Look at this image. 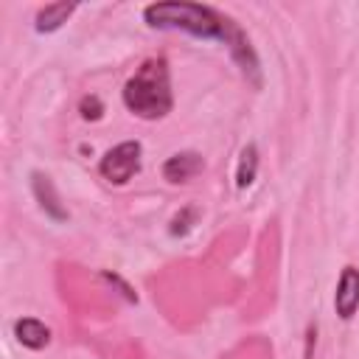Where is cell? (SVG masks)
<instances>
[{"instance_id":"obj_1","label":"cell","mask_w":359,"mask_h":359,"mask_svg":"<svg viewBox=\"0 0 359 359\" xmlns=\"http://www.w3.org/2000/svg\"><path fill=\"white\" fill-rule=\"evenodd\" d=\"M143 20L151 28L163 31H185L199 39H224L230 42L233 25L227 17H222L216 8L202 3H151L143 8Z\"/></svg>"},{"instance_id":"obj_2","label":"cell","mask_w":359,"mask_h":359,"mask_svg":"<svg viewBox=\"0 0 359 359\" xmlns=\"http://www.w3.org/2000/svg\"><path fill=\"white\" fill-rule=\"evenodd\" d=\"M123 104L132 115L143 121H157L171 112V73L163 56H151L140 62V67L123 84Z\"/></svg>"},{"instance_id":"obj_3","label":"cell","mask_w":359,"mask_h":359,"mask_svg":"<svg viewBox=\"0 0 359 359\" xmlns=\"http://www.w3.org/2000/svg\"><path fill=\"white\" fill-rule=\"evenodd\" d=\"M140 154H143V149H140L137 140H123V143H118L115 149H109V151L101 157L98 171H101V177H104L107 182H112V185H126V182L140 171Z\"/></svg>"},{"instance_id":"obj_4","label":"cell","mask_w":359,"mask_h":359,"mask_svg":"<svg viewBox=\"0 0 359 359\" xmlns=\"http://www.w3.org/2000/svg\"><path fill=\"white\" fill-rule=\"evenodd\" d=\"M334 311L339 320H353V314L359 311V269L353 264L342 266L339 272L334 292Z\"/></svg>"},{"instance_id":"obj_5","label":"cell","mask_w":359,"mask_h":359,"mask_svg":"<svg viewBox=\"0 0 359 359\" xmlns=\"http://www.w3.org/2000/svg\"><path fill=\"white\" fill-rule=\"evenodd\" d=\"M205 168V163H202V157L196 154V151H180V154H174V157H168L165 160V165H163V177L168 180V182H188V180H194L199 171Z\"/></svg>"},{"instance_id":"obj_6","label":"cell","mask_w":359,"mask_h":359,"mask_svg":"<svg viewBox=\"0 0 359 359\" xmlns=\"http://www.w3.org/2000/svg\"><path fill=\"white\" fill-rule=\"evenodd\" d=\"M14 337L20 339V345L31 351H42L50 342V328L36 317H22L14 323Z\"/></svg>"},{"instance_id":"obj_7","label":"cell","mask_w":359,"mask_h":359,"mask_svg":"<svg viewBox=\"0 0 359 359\" xmlns=\"http://www.w3.org/2000/svg\"><path fill=\"white\" fill-rule=\"evenodd\" d=\"M76 11V3H50L45 8H39L36 14V31L39 34H50L56 28H62V22H67V17Z\"/></svg>"},{"instance_id":"obj_8","label":"cell","mask_w":359,"mask_h":359,"mask_svg":"<svg viewBox=\"0 0 359 359\" xmlns=\"http://www.w3.org/2000/svg\"><path fill=\"white\" fill-rule=\"evenodd\" d=\"M255 165H258V154H255V146L250 143L244 151H241V160H238V174H236V182L238 188H247L255 177Z\"/></svg>"}]
</instances>
